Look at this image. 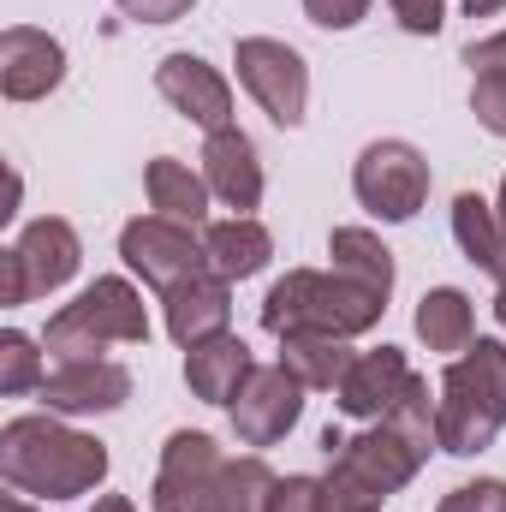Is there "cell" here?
<instances>
[{"instance_id":"obj_1","label":"cell","mask_w":506,"mask_h":512,"mask_svg":"<svg viewBox=\"0 0 506 512\" xmlns=\"http://www.w3.org/2000/svg\"><path fill=\"white\" fill-rule=\"evenodd\" d=\"M114 471L108 441L60 423L54 411H30L12 417L0 429V477L12 495H42V501H78L90 489H102Z\"/></svg>"},{"instance_id":"obj_2","label":"cell","mask_w":506,"mask_h":512,"mask_svg":"<svg viewBox=\"0 0 506 512\" xmlns=\"http://www.w3.org/2000/svg\"><path fill=\"white\" fill-rule=\"evenodd\" d=\"M381 304L376 292H364V286H352L346 274H322V268H292V274H280L274 286H268V298H262V328L274 334V340H286V334H334V340H358V334H370L381 322Z\"/></svg>"},{"instance_id":"obj_3","label":"cell","mask_w":506,"mask_h":512,"mask_svg":"<svg viewBox=\"0 0 506 512\" xmlns=\"http://www.w3.org/2000/svg\"><path fill=\"white\" fill-rule=\"evenodd\" d=\"M42 346L60 358V364H78V358H102L108 346H149V310H143V292L120 280V274H96L60 316H48V334Z\"/></svg>"},{"instance_id":"obj_4","label":"cell","mask_w":506,"mask_h":512,"mask_svg":"<svg viewBox=\"0 0 506 512\" xmlns=\"http://www.w3.org/2000/svg\"><path fill=\"white\" fill-rule=\"evenodd\" d=\"M84 262V245H78V227L60 221V215H42L30 221L6 251H0V304L18 310L30 298H48L60 292Z\"/></svg>"},{"instance_id":"obj_5","label":"cell","mask_w":506,"mask_h":512,"mask_svg":"<svg viewBox=\"0 0 506 512\" xmlns=\"http://www.w3.org/2000/svg\"><path fill=\"white\" fill-rule=\"evenodd\" d=\"M233 66H239V84L256 108L274 120L280 131H298L310 114V66L292 42L280 36H239L233 42Z\"/></svg>"},{"instance_id":"obj_6","label":"cell","mask_w":506,"mask_h":512,"mask_svg":"<svg viewBox=\"0 0 506 512\" xmlns=\"http://www.w3.org/2000/svg\"><path fill=\"white\" fill-rule=\"evenodd\" d=\"M429 185H435V173H429L423 149L405 143V137H376V143L358 155V167H352L358 203H364L376 221H393V227L411 221V215L429 203Z\"/></svg>"},{"instance_id":"obj_7","label":"cell","mask_w":506,"mask_h":512,"mask_svg":"<svg viewBox=\"0 0 506 512\" xmlns=\"http://www.w3.org/2000/svg\"><path fill=\"white\" fill-rule=\"evenodd\" d=\"M227 453L215 447V435L203 429H173L155 465V489L149 507L155 512H215V477H221Z\"/></svg>"},{"instance_id":"obj_8","label":"cell","mask_w":506,"mask_h":512,"mask_svg":"<svg viewBox=\"0 0 506 512\" xmlns=\"http://www.w3.org/2000/svg\"><path fill=\"white\" fill-rule=\"evenodd\" d=\"M120 256H126L131 274L143 286H155V292H173L179 280H191V274L209 268V251H203L197 227H179L167 215H137V221H126Z\"/></svg>"},{"instance_id":"obj_9","label":"cell","mask_w":506,"mask_h":512,"mask_svg":"<svg viewBox=\"0 0 506 512\" xmlns=\"http://www.w3.org/2000/svg\"><path fill=\"white\" fill-rule=\"evenodd\" d=\"M304 393H310V387L298 382L286 364L251 370L245 387H239V399L227 405L233 435H239L245 447H274V441H286V435L298 429V417H304Z\"/></svg>"},{"instance_id":"obj_10","label":"cell","mask_w":506,"mask_h":512,"mask_svg":"<svg viewBox=\"0 0 506 512\" xmlns=\"http://www.w3.org/2000/svg\"><path fill=\"white\" fill-rule=\"evenodd\" d=\"M36 399L54 417H102V411H120L131 399V370L114 358H78V364L48 370Z\"/></svg>"},{"instance_id":"obj_11","label":"cell","mask_w":506,"mask_h":512,"mask_svg":"<svg viewBox=\"0 0 506 512\" xmlns=\"http://www.w3.org/2000/svg\"><path fill=\"white\" fill-rule=\"evenodd\" d=\"M155 90L173 114H185L203 131H227L233 126V84L203 60V54H167L155 66Z\"/></svg>"},{"instance_id":"obj_12","label":"cell","mask_w":506,"mask_h":512,"mask_svg":"<svg viewBox=\"0 0 506 512\" xmlns=\"http://www.w3.org/2000/svg\"><path fill=\"white\" fill-rule=\"evenodd\" d=\"M66 84V48L36 24L0 30V96L6 102H42Z\"/></svg>"},{"instance_id":"obj_13","label":"cell","mask_w":506,"mask_h":512,"mask_svg":"<svg viewBox=\"0 0 506 512\" xmlns=\"http://www.w3.org/2000/svg\"><path fill=\"white\" fill-rule=\"evenodd\" d=\"M161 322H167V334H173V346H197V340H215V334H227V322H233V280H221V274H191V280H179L173 292H161Z\"/></svg>"},{"instance_id":"obj_14","label":"cell","mask_w":506,"mask_h":512,"mask_svg":"<svg viewBox=\"0 0 506 512\" xmlns=\"http://www.w3.org/2000/svg\"><path fill=\"white\" fill-rule=\"evenodd\" d=\"M328 459L352 465V471H358L370 489H381L387 501H393V495H399L417 471H423V453H417V447H411L393 423H376V429H364V435H346Z\"/></svg>"},{"instance_id":"obj_15","label":"cell","mask_w":506,"mask_h":512,"mask_svg":"<svg viewBox=\"0 0 506 512\" xmlns=\"http://www.w3.org/2000/svg\"><path fill=\"white\" fill-rule=\"evenodd\" d=\"M203 179H209V191H215L227 209L251 215L256 203H262V161H256V143L239 126L209 131V143H203Z\"/></svg>"},{"instance_id":"obj_16","label":"cell","mask_w":506,"mask_h":512,"mask_svg":"<svg viewBox=\"0 0 506 512\" xmlns=\"http://www.w3.org/2000/svg\"><path fill=\"white\" fill-rule=\"evenodd\" d=\"M417 370L405 364V352L399 346H381V352H358V364L346 370V382L334 387V399H340V411L346 417H387L393 411V399L405 393Z\"/></svg>"},{"instance_id":"obj_17","label":"cell","mask_w":506,"mask_h":512,"mask_svg":"<svg viewBox=\"0 0 506 512\" xmlns=\"http://www.w3.org/2000/svg\"><path fill=\"white\" fill-rule=\"evenodd\" d=\"M251 370H256L251 346H245L239 334H215V340H197V346L185 352V387H191V399H203V405H233Z\"/></svg>"},{"instance_id":"obj_18","label":"cell","mask_w":506,"mask_h":512,"mask_svg":"<svg viewBox=\"0 0 506 512\" xmlns=\"http://www.w3.org/2000/svg\"><path fill=\"white\" fill-rule=\"evenodd\" d=\"M143 191H149V209L155 215H167V221H179V227H203L209 221V179L203 173H191L185 161H173V155H155L149 167H143Z\"/></svg>"},{"instance_id":"obj_19","label":"cell","mask_w":506,"mask_h":512,"mask_svg":"<svg viewBox=\"0 0 506 512\" xmlns=\"http://www.w3.org/2000/svg\"><path fill=\"white\" fill-rule=\"evenodd\" d=\"M203 251H209V274H221V280H251V274L268 268L274 239H268V227H262L256 215H233V221H215V227L203 233Z\"/></svg>"},{"instance_id":"obj_20","label":"cell","mask_w":506,"mask_h":512,"mask_svg":"<svg viewBox=\"0 0 506 512\" xmlns=\"http://www.w3.org/2000/svg\"><path fill=\"white\" fill-rule=\"evenodd\" d=\"M441 387H447V393H465L471 405H483L489 417L506 423V346L501 340H471V346L447 364Z\"/></svg>"},{"instance_id":"obj_21","label":"cell","mask_w":506,"mask_h":512,"mask_svg":"<svg viewBox=\"0 0 506 512\" xmlns=\"http://www.w3.org/2000/svg\"><path fill=\"white\" fill-rule=\"evenodd\" d=\"M411 328H417V340H423L429 352H441V358H459V352L477 340V316H471V298H465L459 286H435V292H423Z\"/></svg>"},{"instance_id":"obj_22","label":"cell","mask_w":506,"mask_h":512,"mask_svg":"<svg viewBox=\"0 0 506 512\" xmlns=\"http://www.w3.org/2000/svg\"><path fill=\"white\" fill-rule=\"evenodd\" d=\"M280 364L310 393H334L346 382V370L358 364V352H352V340H334V334H286L280 340Z\"/></svg>"},{"instance_id":"obj_23","label":"cell","mask_w":506,"mask_h":512,"mask_svg":"<svg viewBox=\"0 0 506 512\" xmlns=\"http://www.w3.org/2000/svg\"><path fill=\"white\" fill-rule=\"evenodd\" d=\"M453 239H459L465 262H477L489 280H506V233L495 203H483L477 191H459L453 197Z\"/></svg>"},{"instance_id":"obj_24","label":"cell","mask_w":506,"mask_h":512,"mask_svg":"<svg viewBox=\"0 0 506 512\" xmlns=\"http://www.w3.org/2000/svg\"><path fill=\"white\" fill-rule=\"evenodd\" d=\"M328 256H334V274H346L352 286L376 292L381 304L393 298V251L381 245L370 227H334V239H328Z\"/></svg>"},{"instance_id":"obj_25","label":"cell","mask_w":506,"mask_h":512,"mask_svg":"<svg viewBox=\"0 0 506 512\" xmlns=\"http://www.w3.org/2000/svg\"><path fill=\"white\" fill-rule=\"evenodd\" d=\"M495 435H501V417H489V411L471 405L465 393H447V387H441V399H435V441H441V453L477 459V453L495 447Z\"/></svg>"},{"instance_id":"obj_26","label":"cell","mask_w":506,"mask_h":512,"mask_svg":"<svg viewBox=\"0 0 506 512\" xmlns=\"http://www.w3.org/2000/svg\"><path fill=\"white\" fill-rule=\"evenodd\" d=\"M274 471L262 453H245V459H227L221 477H215V512H268V495H274Z\"/></svg>"},{"instance_id":"obj_27","label":"cell","mask_w":506,"mask_h":512,"mask_svg":"<svg viewBox=\"0 0 506 512\" xmlns=\"http://www.w3.org/2000/svg\"><path fill=\"white\" fill-rule=\"evenodd\" d=\"M381 423H393V429L423 453V459H429V447H441V441H435V399H429V382H423V376H411V382H405V393L393 399V411H387Z\"/></svg>"},{"instance_id":"obj_28","label":"cell","mask_w":506,"mask_h":512,"mask_svg":"<svg viewBox=\"0 0 506 512\" xmlns=\"http://www.w3.org/2000/svg\"><path fill=\"white\" fill-rule=\"evenodd\" d=\"M42 352H36V340L30 334H18V328H6L0 334V393L6 399H18V393H30V387H42Z\"/></svg>"},{"instance_id":"obj_29","label":"cell","mask_w":506,"mask_h":512,"mask_svg":"<svg viewBox=\"0 0 506 512\" xmlns=\"http://www.w3.org/2000/svg\"><path fill=\"white\" fill-rule=\"evenodd\" d=\"M322 495H328V512H381V507H387V495L370 489V483H364L352 465H340V459H328Z\"/></svg>"},{"instance_id":"obj_30","label":"cell","mask_w":506,"mask_h":512,"mask_svg":"<svg viewBox=\"0 0 506 512\" xmlns=\"http://www.w3.org/2000/svg\"><path fill=\"white\" fill-rule=\"evenodd\" d=\"M435 512H506V483L501 477H477V483H459L453 495H441Z\"/></svg>"},{"instance_id":"obj_31","label":"cell","mask_w":506,"mask_h":512,"mask_svg":"<svg viewBox=\"0 0 506 512\" xmlns=\"http://www.w3.org/2000/svg\"><path fill=\"white\" fill-rule=\"evenodd\" d=\"M268 512H328L322 477H280L268 495Z\"/></svg>"},{"instance_id":"obj_32","label":"cell","mask_w":506,"mask_h":512,"mask_svg":"<svg viewBox=\"0 0 506 512\" xmlns=\"http://www.w3.org/2000/svg\"><path fill=\"white\" fill-rule=\"evenodd\" d=\"M405 36H435L447 24V0H387Z\"/></svg>"},{"instance_id":"obj_33","label":"cell","mask_w":506,"mask_h":512,"mask_svg":"<svg viewBox=\"0 0 506 512\" xmlns=\"http://www.w3.org/2000/svg\"><path fill=\"white\" fill-rule=\"evenodd\" d=\"M364 12H370V0H304V18L316 30H352V24H364Z\"/></svg>"},{"instance_id":"obj_34","label":"cell","mask_w":506,"mask_h":512,"mask_svg":"<svg viewBox=\"0 0 506 512\" xmlns=\"http://www.w3.org/2000/svg\"><path fill=\"white\" fill-rule=\"evenodd\" d=\"M471 114L495 137H506V78H477L471 84Z\"/></svg>"},{"instance_id":"obj_35","label":"cell","mask_w":506,"mask_h":512,"mask_svg":"<svg viewBox=\"0 0 506 512\" xmlns=\"http://www.w3.org/2000/svg\"><path fill=\"white\" fill-rule=\"evenodd\" d=\"M465 66H471V78H506V30L471 42L465 48Z\"/></svg>"},{"instance_id":"obj_36","label":"cell","mask_w":506,"mask_h":512,"mask_svg":"<svg viewBox=\"0 0 506 512\" xmlns=\"http://www.w3.org/2000/svg\"><path fill=\"white\" fill-rule=\"evenodd\" d=\"M114 6L137 24H179V18H191L197 0H114Z\"/></svg>"},{"instance_id":"obj_37","label":"cell","mask_w":506,"mask_h":512,"mask_svg":"<svg viewBox=\"0 0 506 512\" xmlns=\"http://www.w3.org/2000/svg\"><path fill=\"white\" fill-rule=\"evenodd\" d=\"M459 6H465V18H495L506 0H459Z\"/></svg>"},{"instance_id":"obj_38","label":"cell","mask_w":506,"mask_h":512,"mask_svg":"<svg viewBox=\"0 0 506 512\" xmlns=\"http://www.w3.org/2000/svg\"><path fill=\"white\" fill-rule=\"evenodd\" d=\"M90 512H137V507H131L126 495H102V501H96Z\"/></svg>"},{"instance_id":"obj_39","label":"cell","mask_w":506,"mask_h":512,"mask_svg":"<svg viewBox=\"0 0 506 512\" xmlns=\"http://www.w3.org/2000/svg\"><path fill=\"white\" fill-rule=\"evenodd\" d=\"M495 322L506 328V280H501V292H495Z\"/></svg>"},{"instance_id":"obj_40","label":"cell","mask_w":506,"mask_h":512,"mask_svg":"<svg viewBox=\"0 0 506 512\" xmlns=\"http://www.w3.org/2000/svg\"><path fill=\"white\" fill-rule=\"evenodd\" d=\"M0 512H36V507H24L18 495H6V501H0Z\"/></svg>"},{"instance_id":"obj_41","label":"cell","mask_w":506,"mask_h":512,"mask_svg":"<svg viewBox=\"0 0 506 512\" xmlns=\"http://www.w3.org/2000/svg\"><path fill=\"white\" fill-rule=\"evenodd\" d=\"M495 215H501V233H506V179H501V203H495Z\"/></svg>"}]
</instances>
